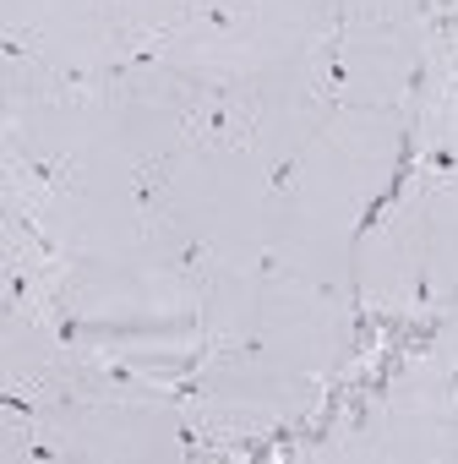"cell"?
I'll use <instances>...</instances> for the list:
<instances>
[{
	"label": "cell",
	"instance_id": "6da1fadb",
	"mask_svg": "<svg viewBox=\"0 0 458 464\" xmlns=\"http://www.w3.org/2000/svg\"><path fill=\"white\" fill-rule=\"evenodd\" d=\"M186 88V110H180V131L196 148H235L252 153L257 142V88L241 82L235 72H207V77H180Z\"/></svg>",
	"mask_w": 458,
	"mask_h": 464
},
{
	"label": "cell",
	"instance_id": "7a4b0ae2",
	"mask_svg": "<svg viewBox=\"0 0 458 464\" xmlns=\"http://www.w3.org/2000/svg\"><path fill=\"white\" fill-rule=\"evenodd\" d=\"M252 12H257V0H186V23H196L207 39L229 44V39H241L252 28Z\"/></svg>",
	"mask_w": 458,
	"mask_h": 464
},
{
	"label": "cell",
	"instance_id": "3957f363",
	"mask_svg": "<svg viewBox=\"0 0 458 464\" xmlns=\"http://www.w3.org/2000/svg\"><path fill=\"white\" fill-rule=\"evenodd\" d=\"M175 159H180V153H158V159H148V164L131 175V197H137V229H142V236L164 229V208H158V197H164V180H169Z\"/></svg>",
	"mask_w": 458,
	"mask_h": 464
},
{
	"label": "cell",
	"instance_id": "277c9868",
	"mask_svg": "<svg viewBox=\"0 0 458 464\" xmlns=\"http://www.w3.org/2000/svg\"><path fill=\"white\" fill-rule=\"evenodd\" d=\"M72 153H55V159H44V164H17V175L23 180H33L39 186V197H61L66 191V180H72Z\"/></svg>",
	"mask_w": 458,
	"mask_h": 464
},
{
	"label": "cell",
	"instance_id": "5b68a950",
	"mask_svg": "<svg viewBox=\"0 0 458 464\" xmlns=\"http://www.w3.org/2000/svg\"><path fill=\"white\" fill-rule=\"evenodd\" d=\"M17 229L28 236V246L39 252V268H44V274H66V268H72V263L55 252V241L44 236V224H39V213H33V208H23V213H17Z\"/></svg>",
	"mask_w": 458,
	"mask_h": 464
},
{
	"label": "cell",
	"instance_id": "8992f818",
	"mask_svg": "<svg viewBox=\"0 0 458 464\" xmlns=\"http://www.w3.org/2000/svg\"><path fill=\"white\" fill-rule=\"evenodd\" d=\"M207 268H213V246H207V241H186V246L169 257V274L196 279V285H207Z\"/></svg>",
	"mask_w": 458,
	"mask_h": 464
},
{
	"label": "cell",
	"instance_id": "52a82bcc",
	"mask_svg": "<svg viewBox=\"0 0 458 464\" xmlns=\"http://www.w3.org/2000/svg\"><path fill=\"white\" fill-rule=\"evenodd\" d=\"M6 290H12V317H39V295H33V285H28V274H23V263H12L6 268Z\"/></svg>",
	"mask_w": 458,
	"mask_h": 464
},
{
	"label": "cell",
	"instance_id": "ba28073f",
	"mask_svg": "<svg viewBox=\"0 0 458 464\" xmlns=\"http://www.w3.org/2000/svg\"><path fill=\"white\" fill-rule=\"evenodd\" d=\"M409 312H420V317H425V312H436V306H431V268H420V274H415V285H409Z\"/></svg>",
	"mask_w": 458,
	"mask_h": 464
},
{
	"label": "cell",
	"instance_id": "9c48e42d",
	"mask_svg": "<svg viewBox=\"0 0 458 464\" xmlns=\"http://www.w3.org/2000/svg\"><path fill=\"white\" fill-rule=\"evenodd\" d=\"M33 44H39V34H28V39L23 34H6V44H0V50H6V61H33L39 55Z\"/></svg>",
	"mask_w": 458,
	"mask_h": 464
},
{
	"label": "cell",
	"instance_id": "30bf717a",
	"mask_svg": "<svg viewBox=\"0 0 458 464\" xmlns=\"http://www.w3.org/2000/svg\"><path fill=\"white\" fill-rule=\"evenodd\" d=\"M295 175H301V153H290V159H284V164L273 169V180H268V186H273V191L284 197V191H295Z\"/></svg>",
	"mask_w": 458,
	"mask_h": 464
},
{
	"label": "cell",
	"instance_id": "8fae6325",
	"mask_svg": "<svg viewBox=\"0 0 458 464\" xmlns=\"http://www.w3.org/2000/svg\"><path fill=\"white\" fill-rule=\"evenodd\" d=\"M257 268H262V279H279V257H273V252H262Z\"/></svg>",
	"mask_w": 458,
	"mask_h": 464
}]
</instances>
